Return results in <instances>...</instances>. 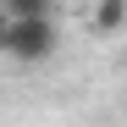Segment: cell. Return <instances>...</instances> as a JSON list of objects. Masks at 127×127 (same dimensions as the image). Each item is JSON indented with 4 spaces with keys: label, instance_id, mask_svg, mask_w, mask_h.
Segmentation results:
<instances>
[{
    "label": "cell",
    "instance_id": "6da1fadb",
    "mask_svg": "<svg viewBox=\"0 0 127 127\" xmlns=\"http://www.w3.org/2000/svg\"><path fill=\"white\" fill-rule=\"evenodd\" d=\"M61 44L55 33V17H6V39H0V55L22 61V66H39V61H50Z\"/></svg>",
    "mask_w": 127,
    "mask_h": 127
},
{
    "label": "cell",
    "instance_id": "7a4b0ae2",
    "mask_svg": "<svg viewBox=\"0 0 127 127\" xmlns=\"http://www.w3.org/2000/svg\"><path fill=\"white\" fill-rule=\"evenodd\" d=\"M89 28L99 39H116L127 28V0H94V11H89Z\"/></svg>",
    "mask_w": 127,
    "mask_h": 127
},
{
    "label": "cell",
    "instance_id": "3957f363",
    "mask_svg": "<svg viewBox=\"0 0 127 127\" xmlns=\"http://www.w3.org/2000/svg\"><path fill=\"white\" fill-rule=\"evenodd\" d=\"M6 17H55V0H0Z\"/></svg>",
    "mask_w": 127,
    "mask_h": 127
},
{
    "label": "cell",
    "instance_id": "277c9868",
    "mask_svg": "<svg viewBox=\"0 0 127 127\" xmlns=\"http://www.w3.org/2000/svg\"><path fill=\"white\" fill-rule=\"evenodd\" d=\"M0 39H6V17H0Z\"/></svg>",
    "mask_w": 127,
    "mask_h": 127
}]
</instances>
